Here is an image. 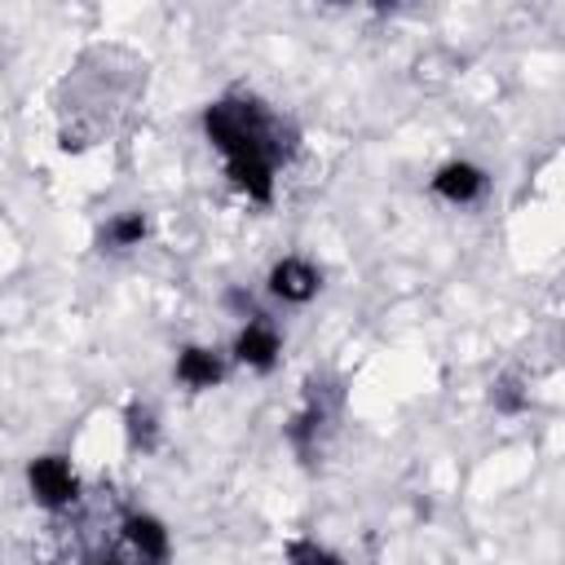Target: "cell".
Masks as SVG:
<instances>
[{
  "label": "cell",
  "instance_id": "cell-1",
  "mask_svg": "<svg viewBox=\"0 0 565 565\" xmlns=\"http://www.w3.org/2000/svg\"><path fill=\"white\" fill-rule=\"evenodd\" d=\"M199 128H203V141L221 154V163L269 159L282 168L296 154V128L265 97H256L247 88H230V93L212 97L199 110Z\"/></svg>",
  "mask_w": 565,
  "mask_h": 565
},
{
  "label": "cell",
  "instance_id": "cell-2",
  "mask_svg": "<svg viewBox=\"0 0 565 565\" xmlns=\"http://www.w3.org/2000/svg\"><path fill=\"white\" fill-rule=\"evenodd\" d=\"M340 402H344L340 384H327V380H309L305 384L300 406L282 424V437H287V446H291V455L300 463H318V455L327 446V433H331V424L340 415Z\"/></svg>",
  "mask_w": 565,
  "mask_h": 565
},
{
  "label": "cell",
  "instance_id": "cell-3",
  "mask_svg": "<svg viewBox=\"0 0 565 565\" xmlns=\"http://www.w3.org/2000/svg\"><path fill=\"white\" fill-rule=\"evenodd\" d=\"M22 477H26V494H31V503L44 508V512H66V508H75L79 494H84L79 468H75L62 450L31 455Z\"/></svg>",
  "mask_w": 565,
  "mask_h": 565
},
{
  "label": "cell",
  "instance_id": "cell-4",
  "mask_svg": "<svg viewBox=\"0 0 565 565\" xmlns=\"http://www.w3.org/2000/svg\"><path fill=\"white\" fill-rule=\"evenodd\" d=\"M322 278H327V274H322V265H318L313 256L287 252V256L269 260V269H265V296H269L274 305L300 309V305L318 300V291H322Z\"/></svg>",
  "mask_w": 565,
  "mask_h": 565
},
{
  "label": "cell",
  "instance_id": "cell-5",
  "mask_svg": "<svg viewBox=\"0 0 565 565\" xmlns=\"http://www.w3.org/2000/svg\"><path fill=\"white\" fill-rule=\"evenodd\" d=\"M282 344H287V340H282L278 322H274L269 313H256V318L238 322V331H234L225 358H230L234 366L252 371V375H274L278 362H282Z\"/></svg>",
  "mask_w": 565,
  "mask_h": 565
},
{
  "label": "cell",
  "instance_id": "cell-6",
  "mask_svg": "<svg viewBox=\"0 0 565 565\" xmlns=\"http://www.w3.org/2000/svg\"><path fill=\"white\" fill-rule=\"evenodd\" d=\"M428 194L446 207H477L490 194V172L477 159H446L433 168Z\"/></svg>",
  "mask_w": 565,
  "mask_h": 565
},
{
  "label": "cell",
  "instance_id": "cell-7",
  "mask_svg": "<svg viewBox=\"0 0 565 565\" xmlns=\"http://www.w3.org/2000/svg\"><path fill=\"white\" fill-rule=\"evenodd\" d=\"M119 539H124L128 556L141 565H168L172 561V530L150 508H128L119 521Z\"/></svg>",
  "mask_w": 565,
  "mask_h": 565
},
{
  "label": "cell",
  "instance_id": "cell-8",
  "mask_svg": "<svg viewBox=\"0 0 565 565\" xmlns=\"http://www.w3.org/2000/svg\"><path fill=\"white\" fill-rule=\"evenodd\" d=\"M230 375V358L216 349V344H203V340H185L177 353H172V380L185 388V393H212L221 388Z\"/></svg>",
  "mask_w": 565,
  "mask_h": 565
},
{
  "label": "cell",
  "instance_id": "cell-9",
  "mask_svg": "<svg viewBox=\"0 0 565 565\" xmlns=\"http://www.w3.org/2000/svg\"><path fill=\"white\" fill-rule=\"evenodd\" d=\"M146 238H150V212L124 207V212H110V216L97 225L93 247L106 252V256H124V252H137Z\"/></svg>",
  "mask_w": 565,
  "mask_h": 565
},
{
  "label": "cell",
  "instance_id": "cell-10",
  "mask_svg": "<svg viewBox=\"0 0 565 565\" xmlns=\"http://www.w3.org/2000/svg\"><path fill=\"white\" fill-rule=\"evenodd\" d=\"M119 428H124V446H128L132 455H154V450L163 446V419H159V411H154L150 402H141V397H132V402L124 406Z\"/></svg>",
  "mask_w": 565,
  "mask_h": 565
},
{
  "label": "cell",
  "instance_id": "cell-11",
  "mask_svg": "<svg viewBox=\"0 0 565 565\" xmlns=\"http://www.w3.org/2000/svg\"><path fill=\"white\" fill-rule=\"evenodd\" d=\"M490 406H494V415H508V419H516V415H525L530 411V384H525V375H494L490 380Z\"/></svg>",
  "mask_w": 565,
  "mask_h": 565
},
{
  "label": "cell",
  "instance_id": "cell-12",
  "mask_svg": "<svg viewBox=\"0 0 565 565\" xmlns=\"http://www.w3.org/2000/svg\"><path fill=\"white\" fill-rule=\"evenodd\" d=\"M282 556H287V565H349L331 543H322V539H313V534L287 539V543H282Z\"/></svg>",
  "mask_w": 565,
  "mask_h": 565
},
{
  "label": "cell",
  "instance_id": "cell-13",
  "mask_svg": "<svg viewBox=\"0 0 565 565\" xmlns=\"http://www.w3.org/2000/svg\"><path fill=\"white\" fill-rule=\"evenodd\" d=\"M102 565H141V561H132V556H106Z\"/></svg>",
  "mask_w": 565,
  "mask_h": 565
}]
</instances>
